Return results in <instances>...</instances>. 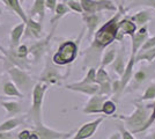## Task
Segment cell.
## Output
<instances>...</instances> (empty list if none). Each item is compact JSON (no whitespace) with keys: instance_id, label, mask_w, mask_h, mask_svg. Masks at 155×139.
<instances>
[{"instance_id":"8992f818","label":"cell","mask_w":155,"mask_h":139,"mask_svg":"<svg viewBox=\"0 0 155 139\" xmlns=\"http://www.w3.org/2000/svg\"><path fill=\"white\" fill-rule=\"evenodd\" d=\"M7 72L9 74L11 80L14 82V85L18 87V89L22 94L32 89L34 85L36 84L34 81V79L28 74V72H26L25 70H22L20 67H16V66L8 67L7 68Z\"/></svg>"},{"instance_id":"4fadbf2b","label":"cell","mask_w":155,"mask_h":139,"mask_svg":"<svg viewBox=\"0 0 155 139\" xmlns=\"http://www.w3.org/2000/svg\"><path fill=\"white\" fill-rule=\"evenodd\" d=\"M107 99H109V96L101 95V94L89 96L88 101L86 102L84 107L82 108V113L87 114V115H101L102 114V104Z\"/></svg>"},{"instance_id":"30bf717a","label":"cell","mask_w":155,"mask_h":139,"mask_svg":"<svg viewBox=\"0 0 155 139\" xmlns=\"http://www.w3.org/2000/svg\"><path fill=\"white\" fill-rule=\"evenodd\" d=\"M34 132L37 133L39 139H63V138H70L74 131H70V132H63V131H58L51 129L49 126H46L43 122L38 123V124H34V127L31 129Z\"/></svg>"},{"instance_id":"9c48e42d","label":"cell","mask_w":155,"mask_h":139,"mask_svg":"<svg viewBox=\"0 0 155 139\" xmlns=\"http://www.w3.org/2000/svg\"><path fill=\"white\" fill-rule=\"evenodd\" d=\"M105 116H101L97 118L93 119L91 122H87L79 127V130H77L75 132L73 133L72 139H89L91 138L96 131L98 130L100 125L103 123Z\"/></svg>"},{"instance_id":"f546056e","label":"cell","mask_w":155,"mask_h":139,"mask_svg":"<svg viewBox=\"0 0 155 139\" xmlns=\"http://www.w3.org/2000/svg\"><path fill=\"white\" fill-rule=\"evenodd\" d=\"M155 59V46L149 49V50H146L143 52H139L137 55L136 58V63H139V61H147V63H152L154 61Z\"/></svg>"},{"instance_id":"d6986e66","label":"cell","mask_w":155,"mask_h":139,"mask_svg":"<svg viewBox=\"0 0 155 139\" xmlns=\"http://www.w3.org/2000/svg\"><path fill=\"white\" fill-rule=\"evenodd\" d=\"M45 0H34L28 16L32 18V19L37 18L39 22L42 23L43 20H44V18H45Z\"/></svg>"},{"instance_id":"bcb514c9","label":"cell","mask_w":155,"mask_h":139,"mask_svg":"<svg viewBox=\"0 0 155 139\" xmlns=\"http://www.w3.org/2000/svg\"><path fill=\"white\" fill-rule=\"evenodd\" d=\"M0 100H2V96H0Z\"/></svg>"},{"instance_id":"ac0fdd59","label":"cell","mask_w":155,"mask_h":139,"mask_svg":"<svg viewBox=\"0 0 155 139\" xmlns=\"http://www.w3.org/2000/svg\"><path fill=\"white\" fill-rule=\"evenodd\" d=\"M43 33V27L42 23L38 20H35L32 18L28 16V20L26 22V28H25V34L23 36L26 38H32V40H39L42 37Z\"/></svg>"},{"instance_id":"5bb4252c","label":"cell","mask_w":155,"mask_h":139,"mask_svg":"<svg viewBox=\"0 0 155 139\" xmlns=\"http://www.w3.org/2000/svg\"><path fill=\"white\" fill-rule=\"evenodd\" d=\"M137 30H138V27H137L136 23L131 20L129 16H124L118 22V36H117V41L122 42L124 36L132 37L136 34Z\"/></svg>"},{"instance_id":"ffe728a7","label":"cell","mask_w":155,"mask_h":139,"mask_svg":"<svg viewBox=\"0 0 155 139\" xmlns=\"http://www.w3.org/2000/svg\"><path fill=\"white\" fill-rule=\"evenodd\" d=\"M25 28H26L25 22H20L12 28V30L9 33V38H11L9 49H15L20 44V42L23 37V34H25Z\"/></svg>"},{"instance_id":"1f68e13d","label":"cell","mask_w":155,"mask_h":139,"mask_svg":"<svg viewBox=\"0 0 155 139\" xmlns=\"http://www.w3.org/2000/svg\"><path fill=\"white\" fill-rule=\"evenodd\" d=\"M153 124H155V101L152 103V111H150V115H149V117H148V121L146 122V124H145L143 127L141 129V132L146 131V130H148Z\"/></svg>"},{"instance_id":"ba28073f","label":"cell","mask_w":155,"mask_h":139,"mask_svg":"<svg viewBox=\"0 0 155 139\" xmlns=\"http://www.w3.org/2000/svg\"><path fill=\"white\" fill-rule=\"evenodd\" d=\"M56 29L57 28H51V31L49 33L46 37H44L43 40L36 41L35 43H32L31 45L29 46V56L31 57L32 63H38L39 60L45 56L49 44L51 42V38L53 36V33L56 31Z\"/></svg>"},{"instance_id":"f1b7e54d","label":"cell","mask_w":155,"mask_h":139,"mask_svg":"<svg viewBox=\"0 0 155 139\" xmlns=\"http://www.w3.org/2000/svg\"><path fill=\"white\" fill-rule=\"evenodd\" d=\"M117 110V103L114 100L107 99L102 104V114L105 116H114Z\"/></svg>"},{"instance_id":"d6a6232c","label":"cell","mask_w":155,"mask_h":139,"mask_svg":"<svg viewBox=\"0 0 155 139\" xmlns=\"http://www.w3.org/2000/svg\"><path fill=\"white\" fill-rule=\"evenodd\" d=\"M118 132L120 134V139H136L134 138V134L131 131H129L123 124L118 125Z\"/></svg>"},{"instance_id":"7bdbcfd3","label":"cell","mask_w":155,"mask_h":139,"mask_svg":"<svg viewBox=\"0 0 155 139\" xmlns=\"http://www.w3.org/2000/svg\"><path fill=\"white\" fill-rule=\"evenodd\" d=\"M1 60V59H0ZM4 70H5V65L0 61V80H1V77H2V73H4Z\"/></svg>"},{"instance_id":"74e56055","label":"cell","mask_w":155,"mask_h":139,"mask_svg":"<svg viewBox=\"0 0 155 139\" xmlns=\"http://www.w3.org/2000/svg\"><path fill=\"white\" fill-rule=\"evenodd\" d=\"M145 5L147 7H150L155 11V0H146L145 1Z\"/></svg>"},{"instance_id":"8d00e7d4","label":"cell","mask_w":155,"mask_h":139,"mask_svg":"<svg viewBox=\"0 0 155 139\" xmlns=\"http://www.w3.org/2000/svg\"><path fill=\"white\" fill-rule=\"evenodd\" d=\"M0 139H18L16 133L12 132H0Z\"/></svg>"},{"instance_id":"f35d334b","label":"cell","mask_w":155,"mask_h":139,"mask_svg":"<svg viewBox=\"0 0 155 139\" xmlns=\"http://www.w3.org/2000/svg\"><path fill=\"white\" fill-rule=\"evenodd\" d=\"M108 139H120V134H119V132H114L110 134Z\"/></svg>"},{"instance_id":"4dcf8cb0","label":"cell","mask_w":155,"mask_h":139,"mask_svg":"<svg viewBox=\"0 0 155 139\" xmlns=\"http://www.w3.org/2000/svg\"><path fill=\"white\" fill-rule=\"evenodd\" d=\"M84 84H96V68L95 67H89L88 71L84 77V79L80 80Z\"/></svg>"},{"instance_id":"c3c4849f","label":"cell","mask_w":155,"mask_h":139,"mask_svg":"<svg viewBox=\"0 0 155 139\" xmlns=\"http://www.w3.org/2000/svg\"><path fill=\"white\" fill-rule=\"evenodd\" d=\"M63 139H67V138H63Z\"/></svg>"},{"instance_id":"60d3db41","label":"cell","mask_w":155,"mask_h":139,"mask_svg":"<svg viewBox=\"0 0 155 139\" xmlns=\"http://www.w3.org/2000/svg\"><path fill=\"white\" fill-rule=\"evenodd\" d=\"M145 139H155V130L152 131L150 133H148V134L145 137Z\"/></svg>"},{"instance_id":"8fae6325","label":"cell","mask_w":155,"mask_h":139,"mask_svg":"<svg viewBox=\"0 0 155 139\" xmlns=\"http://www.w3.org/2000/svg\"><path fill=\"white\" fill-rule=\"evenodd\" d=\"M96 84L100 86L98 94L107 96L112 95V79L110 78L105 67L100 66L96 70Z\"/></svg>"},{"instance_id":"52a82bcc","label":"cell","mask_w":155,"mask_h":139,"mask_svg":"<svg viewBox=\"0 0 155 139\" xmlns=\"http://www.w3.org/2000/svg\"><path fill=\"white\" fill-rule=\"evenodd\" d=\"M86 14L102 13V12H116L117 6L111 0H79Z\"/></svg>"},{"instance_id":"277c9868","label":"cell","mask_w":155,"mask_h":139,"mask_svg":"<svg viewBox=\"0 0 155 139\" xmlns=\"http://www.w3.org/2000/svg\"><path fill=\"white\" fill-rule=\"evenodd\" d=\"M49 89V85L44 82H36L31 89V107L29 110V116L34 124L43 122V102L45 94Z\"/></svg>"},{"instance_id":"cb8c5ba5","label":"cell","mask_w":155,"mask_h":139,"mask_svg":"<svg viewBox=\"0 0 155 139\" xmlns=\"http://www.w3.org/2000/svg\"><path fill=\"white\" fill-rule=\"evenodd\" d=\"M129 18L136 23L137 27H142L148 25V22H150L153 19V15L147 9H140V11L136 12L133 15H131Z\"/></svg>"},{"instance_id":"7402d4cb","label":"cell","mask_w":155,"mask_h":139,"mask_svg":"<svg viewBox=\"0 0 155 139\" xmlns=\"http://www.w3.org/2000/svg\"><path fill=\"white\" fill-rule=\"evenodd\" d=\"M117 51H118V46L115 45V43H112L109 46H107L104 49L102 56H101V66L102 67L110 66L112 64V61L115 60Z\"/></svg>"},{"instance_id":"4316f807","label":"cell","mask_w":155,"mask_h":139,"mask_svg":"<svg viewBox=\"0 0 155 139\" xmlns=\"http://www.w3.org/2000/svg\"><path fill=\"white\" fill-rule=\"evenodd\" d=\"M2 92L6 96L9 98H23V94L18 89V87L14 85V82L12 80H6L2 84Z\"/></svg>"},{"instance_id":"e0dca14e","label":"cell","mask_w":155,"mask_h":139,"mask_svg":"<svg viewBox=\"0 0 155 139\" xmlns=\"http://www.w3.org/2000/svg\"><path fill=\"white\" fill-rule=\"evenodd\" d=\"M150 74H152L150 70L146 66H141L139 70H137L136 72H133L132 79H131L130 84L127 85V87H130V89L127 92H132L134 89H138L142 84H145L147 81V79L150 77Z\"/></svg>"},{"instance_id":"e575fe53","label":"cell","mask_w":155,"mask_h":139,"mask_svg":"<svg viewBox=\"0 0 155 139\" xmlns=\"http://www.w3.org/2000/svg\"><path fill=\"white\" fill-rule=\"evenodd\" d=\"M58 4V0H45V7L46 9H49L51 13L54 12V8Z\"/></svg>"},{"instance_id":"836d02e7","label":"cell","mask_w":155,"mask_h":139,"mask_svg":"<svg viewBox=\"0 0 155 139\" xmlns=\"http://www.w3.org/2000/svg\"><path fill=\"white\" fill-rule=\"evenodd\" d=\"M155 46V35L154 36H152V37H147V40L143 42V44L141 45L140 48V50H139V52H143V51H146V50H149V49H152V48H154ZM138 52V53H139Z\"/></svg>"},{"instance_id":"ab89813d","label":"cell","mask_w":155,"mask_h":139,"mask_svg":"<svg viewBox=\"0 0 155 139\" xmlns=\"http://www.w3.org/2000/svg\"><path fill=\"white\" fill-rule=\"evenodd\" d=\"M0 53H1V55H2V56H4L5 58H6V56H7V51H6V49H5L4 46L1 45V44H0Z\"/></svg>"},{"instance_id":"44dd1931","label":"cell","mask_w":155,"mask_h":139,"mask_svg":"<svg viewBox=\"0 0 155 139\" xmlns=\"http://www.w3.org/2000/svg\"><path fill=\"white\" fill-rule=\"evenodd\" d=\"M0 1H1L8 9H11L14 14H16L22 22L26 23L27 20H28V15L26 14L25 9L22 8V5L20 4L19 0H0Z\"/></svg>"},{"instance_id":"9a60e30c","label":"cell","mask_w":155,"mask_h":139,"mask_svg":"<svg viewBox=\"0 0 155 139\" xmlns=\"http://www.w3.org/2000/svg\"><path fill=\"white\" fill-rule=\"evenodd\" d=\"M66 89L72 91V92L81 93L87 96H93V95L98 94L100 86L97 84H84L81 81H78V82H72V84L66 85Z\"/></svg>"},{"instance_id":"ee69618b","label":"cell","mask_w":155,"mask_h":139,"mask_svg":"<svg viewBox=\"0 0 155 139\" xmlns=\"http://www.w3.org/2000/svg\"><path fill=\"white\" fill-rule=\"evenodd\" d=\"M115 5H116V6L119 5V0H115Z\"/></svg>"},{"instance_id":"7a4b0ae2","label":"cell","mask_w":155,"mask_h":139,"mask_svg":"<svg viewBox=\"0 0 155 139\" xmlns=\"http://www.w3.org/2000/svg\"><path fill=\"white\" fill-rule=\"evenodd\" d=\"M134 110L130 115H115L114 117L123 122V125L133 134L141 132V129L148 121L152 111V103L145 104L143 102H133Z\"/></svg>"},{"instance_id":"d590c367","label":"cell","mask_w":155,"mask_h":139,"mask_svg":"<svg viewBox=\"0 0 155 139\" xmlns=\"http://www.w3.org/2000/svg\"><path fill=\"white\" fill-rule=\"evenodd\" d=\"M30 133H31V130L23 129V130H21L20 132L16 133V138L18 139H28L29 138V136H30Z\"/></svg>"},{"instance_id":"b9f144b4","label":"cell","mask_w":155,"mask_h":139,"mask_svg":"<svg viewBox=\"0 0 155 139\" xmlns=\"http://www.w3.org/2000/svg\"><path fill=\"white\" fill-rule=\"evenodd\" d=\"M28 139H39V137L37 136V133L34 132V131L31 130V133H30V136H29V138Z\"/></svg>"},{"instance_id":"5b68a950","label":"cell","mask_w":155,"mask_h":139,"mask_svg":"<svg viewBox=\"0 0 155 139\" xmlns=\"http://www.w3.org/2000/svg\"><path fill=\"white\" fill-rule=\"evenodd\" d=\"M59 67L60 66H57L52 63L51 57H46L45 66L39 75V81L44 82L46 85H60L63 80L67 78L70 71H67L66 73H61Z\"/></svg>"},{"instance_id":"6da1fadb","label":"cell","mask_w":155,"mask_h":139,"mask_svg":"<svg viewBox=\"0 0 155 139\" xmlns=\"http://www.w3.org/2000/svg\"><path fill=\"white\" fill-rule=\"evenodd\" d=\"M127 12V8H125L123 4H119L117 6V11L115 12V15L110 18L105 23H103L101 27L97 28V30L94 33V36L91 38V48L93 50L102 51L107 46L115 43L118 36V22L119 20L125 16Z\"/></svg>"},{"instance_id":"f6af8a7d","label":"cell","mask_w":155,"mask_h":139,"mask_svg":"<svg viewBox=\"0 0 155 139\" xmlns=\"http://www.w3.org/2000/svg\"><path fill=\"white\" fill-rule=\"evenodd\" d=\"M19 1H20V4H21V5H22V4L25 2V0H19Z\"/></svg>"},{"instance_id":"7c38bea8","label":"cell","mask_w":155,"mask_h":139,"mask_svg":"<svg viewBox=\"0 0 155 139\" xmlns=\"http://www.w3.org/2000/svg\"><path fill=\"white\" fill-rule=\"evenodd\" d=\"M127 60H129V53L126 51L125 45H123V43L120 42V46L118 48V51H117V55L116 57H115V60L110 65L112 72L116 73L119 78L124 74L125 67H126V64H127Z\"/></svg>"},{"instance_id":"7dc6e473","label":"cell","mask_w":155,"mask_h":139,"mask_svg":"<svg viewBox=\"0 0 155 139\" xmlns=\"http://www.w3.org/2000/svg\"><path fill=\"white\" fill-rule=\"evenodd\" d=\"M1 58H2V57H1V55H0V59H1Z\"/></svg>"},{"instance_id":"d4e9b609","label":"cell","mask_w":155,"mask_h":139,"mask_svg":"<svg viewBox=\"0 0 155 139\" xmlns=\"http://www.w3.org/2000/svg\"><path fill=\"white\" fill-rule=\"evenodd\" d=\"M25 121V117H9L0 124V132H12L19 127Z\"/></svg>"},{"instance_id":"2e32d148","label":"cell","mask_w":155,"mask_h":139,"mask_svg":"<svg viewBox=\"0 0 155 139\" xmlns=\"http://www.w3.org/2000/svg\"><path fill=\"white\" fill-rule=\"evenodd\" d=\"M81 18L84 23V27L88 31V38L91 40L94 33L97 30V28L100 26L101 21H102V13H94V14H81Z\"/></svg>"},{"instance_id":"484cf974","label":"cell","mask_w":155,"mask_h":139,"mask_svg":"<svg viewBox=\"0 0 155 139\" xmlns=\"http://www.w3.org/2000/svg\"><path fill=\"white\" fill-rule=\"evenodd\" d=\"M0 106L2 107L8 116L14 117L16 115L22 113V106L16 101H5V100H0Z\"/></svg>"},{"instance_id":"603a6c76","label":"cell","mask_w":155,"mask_h":139,"mask_svg":"<svg viewBox=\"0 0 155 139\" xmlns=\"http://www.w3.org/2000/svg\"><path fill=\"white\" fill-rule=\"evenodd\" d=\"M70 12H71V11L68 9V7L66 6L64 2H58L56 8H54V12L52 13V19H51V21H50L51 28H57L59 21L61 20L65 15H67Z\"/></svg>"},{"instance_id":"3957f363","label":"cell","mask_w":155,"mask_h":139,"mask_svg":"<svg viewBox=\"0 0 155 139\" xmlns=\"http://www.w3.org/2000/svg\"><path fill=\"white\" fill-rule=\"evenodd\" d=\"M82 35H84L82 33L80 34L78 40L64 41L58 46L57 51L52 55V63L57 66L71 65L72 63L77 59L78 55H79V45H80V40H81Z\"/></svg>"},{"instance_id":"83f0119b","label":"cell","mask_w":155,"mask_h":139,"mask_svg":"<svg viewBox=\"0 0 155 139\" xmlns=\"http://www.w3.org/2000/svg\"><path fill=\"white\" fill-rule=\"evenodd\" d=\"M152 100H155V82H150L148 86L146 87L141 96L136 101L137 102H149Z\"/></svg>"}]
</instances>
